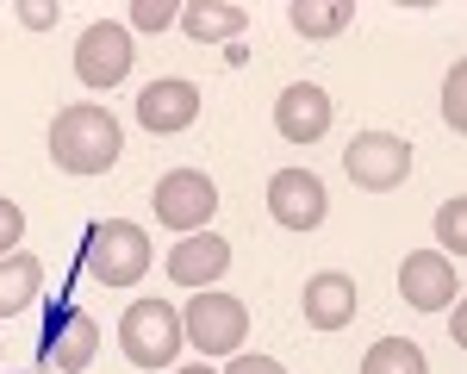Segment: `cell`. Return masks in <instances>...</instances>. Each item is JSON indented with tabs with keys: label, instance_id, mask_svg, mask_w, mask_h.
Returning a JSON list of instances; mask_svg holds the SVG:
<instances>
[{
	"label": "cell",
	"instance_id": "cell-1",
	"mask_svg": "<svg viewBox=\"0 0 467 374\" xmlns=\"http://www.w3.org/2000/svg\"><path fill=\"white\" fill-rule=\"evenodd\" d=\"M125 150V131L107 107H63L50 119V162L63 175H107Z\"/></svg>",
	"mask_w": 467,
	"mask_h": 374
},
{
	"label": "cell",
	"instance_id": "cell-2",
	"mask_svg": "<svg viewBox=\"0 0 467 374\" xmlns=\"http://www.w3.org/2000/svg\"><path fill=\"white\" fill-rule=\"evenodd\" d=\"M81 268L107 287H131L138 275H150V231L131 219H100L88 231V250H81Z\"/></svg>",
	"mask_w": 467,
	"mask_h": 374
},
{
	"label": "cell",
	"instance_id": "cell-3",
	"mask_svg": "<svg viewBox=\"0 0 467 374\" xmlns=\"http://www.w3.org/2000/svg\"><path fill=\"white\" fill-rule=\"evenodd\" d=\"M181 331L200 356H237L244 337H250V306L237 294H218V287H200L193 306L181 312Z\"/></svg>",
	"mask_w": 467,
	"mask_h": 374
},
{
	"label": "cell",
	"instance_id": "cell-4",
	"mask_svg": "<svg viewBox=\"0 0 467 374\" xmlns=\"http://www.w3.org/2000/svg\"><path fill=\"white\" fill-rule=\"evenodd\" d=\"M119 343H125V356H131L138 369H175L187 331H181V312L169 299H138V306L119 318Z\"/></svg>",
	"mask_w": 467,
	"mask_h": 374
},
{
	"label": "cell",
	"instance_id": "cell-5",
	"mask_svg": "<svg viewBox=\"0 0 467 374\" xmlns=\"http://www.w3.org/2000/svg\"><path fill=\"white\" fill-rule=\"evenodd\" d=\"M343 175L368 193H393V187L411 182V144L399 131H361L343 150Z\"/></svg>",
	"mask_w": 467,
	"mask_h": 374
},
{
	"label": "cell",
	"instance_id": "cell-6",
	"mask_svg": "<svg viewBox=\"0 0 467 374\" xmlns=\"http://www.w3.org/2000/svg\"><path fill=\"white\" fill-rule=\"evenodd\" d=\"M213 213H218L213 175H200V169H169V175L156 182V219L175 224L181 237H187V231H206Z\"/></svg>",
	"mask_w": 467,
	"mask_h": 374
},
{
	"label": "cell",
	"instance_id": "cell-7",
	"mask_svg": "<svg viewBox=\"0 0 467 374\" xmlns=\"http://www.w3.org/2000/svg\"><path fill=\"white\" fill-rule=\"evenodd\" d=\"M399 294H405L411 312H449L462 299V268L442 250H411L399 262Z\"/></svg>",
	"mask_w": 467,
	"mask_h": 374
},
{
	"label": "cell",
	"instance_id": "cell-8",
	"mask_svg": "<svg viewBox=\"0 0 467 374\" xmlns=\"http://www.w3.org/2000/svg\"><path fill=\"white\" fill-rule=\"evenodd\" d=\"M75 75L88 81V88H119L125 75H131V32L125 26H88V32L75 37Z\"/></svg>",
	"mask_w": 467,
	"mask_h": 374
},
{
	"label": "cell",
	"instance_id": "cell-9",
	"mask_svg": "<svg viewBox=\"0 0 467 374\" xmlns=\"http://www.w3.org/2000/svg\"><path fill=\"white\" fill-rule=\"evenodd\" d=\"M330 200H324V182L306 175V169H281L268 175V219L287 224V231H318Z\"/></svg>",
	"mask_w": 467,
	"mask_h": 374
},
{
	"label": "cell",
	"instance_id": "cell-10",
	"mask_svg": "<svg viewBox=\"0 0 467 374\" xmlns=\"http://www.w3.org/2000/svg\"><path fill=\"white\" fill-rule=\"evenodd\" d=\"M138 119H144L156 138L187 131V125L200 119V88H193L187 75H162V81H150L144 94H138Z\"/></svg>",
	"mask_w": 467,
	"mask_h": 374
},
{
	"label": "cell",
	"instance_id": "cell-11",
	"mask_svg": "<svg viewBox=\"0 0 467 374\" xmlns=\"http://www.w3.org/2000/svg\"><path fill=\"white\" fill-rule=\"evenodd\" d=\"M275 131L293 138V144H318L324 131H330V94H324L318 81L281 88V100H275Z\"/></svg>",
	"mask_w": 467,
	"mask_h": 374
},
{
	"label": "cell",
	"instance_id": "cell-12",
	"mask_svg": "<svg viewBox=\"0 0 467 374\" xmlns=\"http://www.w3.org/2000/svg\"><path fill=\"white\" fill-rule=\"evenodd\" d=\"M231 268V244L218 237V231H187L175 250H169V281H181V287H213L218 275Z\"/></svg>",
	"mask_w": 467,
	"mask_h": 374
},
{
	"label": "cell",
	"instance_id": "cell-13",
	"mask_svg": "<svg viewBox=\"0 0 467 374\" xmlns=\"http://www.w3.org/2000/svg\"><path fill=\"white\" fill-rule=\"evenodd\" d=\"M299 306H306V325H312V331H343V325L356 318V281L337 275V268H324V275L306 281Z\"/></svg>",
	"mask_w": 467,
	"mask_h": 374
},
{
	"label": "cell",
	"instance_id": "cell-14",
	"mask_svg": "<svg viewBox=\"0 0 467 374\" xmlns=\"http://www.w3.org/2000/svg\"><path fill=\"white\" fill-rule=\"evenodd\" d=\"M94 349H100V318H88V312H63L44 331V356H50V369H63V374H81L94 362Z\"/></svg>",
	"mask_w": 467,
	"mask_h": 374
},
{
	"label": "cell",
	"instance_id": "cell-15",
	"mask_svg": "<svg viewBox=\"0 0 467 374\" xmlns=\"http://www.w3.org/2000/svg\"><path fill=\"white\" fill-rule=\"evenodd\" d=\"M181 26H187L193 44H231V37L250 26V13L231 6V0H193V6H181Z\"/></svg>",
	"mask_w": 467,
	"mask_h": 374
},
{
	"label": "cell",
	"instance_id": "cell-16",
	"mask_svg": "<svg viewBox=\"0 0 467 374\" xmlns=\"http://www.w3.org/2000/svg\"><path fill=\"white\" fill-rule=\"evenodd\" d=\"M44 287V262L26 256V250H13V256H0V318H13V312H26Z\"/></svg>",
	"mask_w": 467,
	"mask_h": 374
},
{
	"label": "cell",
	"instance_id": "cell-17",
	"mask_svg": "<svg viewBox=\"0 0 467 374\" xmlns=\"http://www.w3.org/2000/svg\"><path fill=\"white\" fill-rule=\"evenodd\" d=\"M349 19H356V0H293L287 6V26L299 37H337Z\"/></svg>",
	"mask_w": 467,
	"mask_h": 374
},
{
	"label": "cell",
	"instance_id": "cell-18",
	"mask_svg": "<svg viewBox=\"0 0 467 374\" xmlns=\"http://www.w3.org/2000/svg\"><path fill=\"white\" fill-rule=\"evenodd\" d=\"M361 374H431V362H424V349L411 337H380L361 356Z\"/></svg>",
	"mask_w": 467,
	"mask_h": 374
},
{
	"label": "cell",
	"instance_id": "cell-19",
	"mask_svg": "<svg viewBox=\"0 0 467 374\" xmlns=\"http://www.w3.org/2000/svg\"><path fill=\"white\" fill-rule=\"evenodd\" d=\"M436 237H442V256H449V262L467 250V200H462V193L442 200V213H436Z\"/></svg>",
	"mask_w": 467,
	"mask_h": 374
},
{
	"label": "cell",
	"instance_id": "cell-20",
	"mask_svg": "<svg viewBox=\"0 0 467 374\" xmlns=\"http://www.w3.org/2000/svg\"><path fill=\"white\" fill-rule=\"evenodd\" d=\"M442 112H449V131H467V63L449 69V88H442Z\"/></svg>",
	"mask_w": 467,
	"mask_h": 374
},
{
	"label": "cell",
	"instance_id": "cell-21",
	"mask_svg": "<svg viewBox=\"0 0 467 374\" xmlns=\"http://www.w3.org/2000/svg\"><path fill=\"white\" fill-rule=\"evenodd\" d=\"M169 19H181L175 0H131V26H138V32H162Z\"/></svg>",
	"mask_w": 467,
	"mask_h": 374
},
{
	"label": "cell",
	"instance_id": "cell-22",
	"mask_svg": "<svg viewBox=\"0 0 467 374\" xmlns=\"http://www.w3.org/2000/svg\"><path fill=\"white\" fill-rule=\"evenodd\" d=\"M19 237H26V213H19L13 200H0V256H13Z\"/></svg>",
	"mask_w": 467,
	"mask_h": 374
},
{
	"label": "cell",
	"instance_id": "cell-23",
	"mask_svg": "<svg viewBox=\"0 0 467 374\" xmlns=\"http://www.w3.org/2000/svg\"><path fill=\"white\" fill-rule=\"evenodd\" d=\"M19 19H26L32 32H50V26L63 19V6H57V0H19Z\"/></svg>",
	"mask_w": 467,
	"mask_h": 374
},
{
	"label": "cell",
	"instance_id": "cell-24",
	"mask_svg": "<svg viewBox=\"0 0 467 374\" xmlns=\"http://www.w3.org/2000/svg\"><path fill=\"white\" fill-rule=\"evenodd\" d=\"M224 374H287V369H281L275 356H237V362H231Z\"/></svg>",
	"mask_w": 467,
	"mask_h": 374
},
{
	"label": "cell",
	"instance_id": "cell-25",
	"mask_svg": "<svg viewBox=\"0 0 467 374\" xmlns=\"http://www.w3.org/2000/svg\"><path fill=\"white\" fill-rule=\"evenodd\" d=\"M175 374H218V369H206V362H193V369H175Z\"/></svg>",
	"mask_w": 467,
	"mask_h": 374
}]
</instances>
